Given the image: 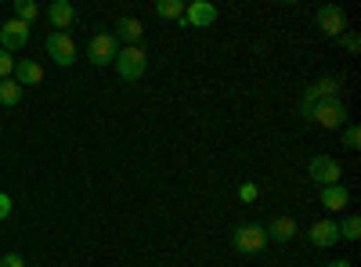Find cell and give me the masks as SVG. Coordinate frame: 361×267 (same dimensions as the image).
Masks as SVG:
<instances>
[{
	"mask_svg": "<svg viewBox=\"0 0 361 267\" xmlns=\"http://www.w3.org/2000/svg\"><path fill=\"white\" fill-rule=\"evenodd\" d=\"M25 44H29V25H25V22L8 18L4 25H0V51L15 54V51H22Z\"/></svg>",
	"mask_w": 361,
	"mask_h": 267,
	"instance_id": "obj_9",
	"label": "cell"
},
{
	"mask_svg": "<svg viewBox=\"0 0 361 267\" xmlns=\"http://www.w3.org/2000/svg\"><path fill=\"white\" fill-rule=\"evenodd\" d=\"M44 15H47V22L54 25V33H69V25L76 22V8L69 4V0H54Z\"/></svg>",
	"mask_w": 361,
	"mask_h": 267,
	"instance_id": "obj_12",
	"label": "cell"
},
{
	"mask_svg": "<svg viewBox=\"0 0 361 267\" xmlns=\"http://www.w3.org/2000/svg\"><path fill=\"white\" fill-rule=\"evenodd\" d=\"M325 267H350V260H329Z\"/></svg>",
	"mask_w": 361,
	"mask_h": 267,
	"instance_id": "obj_27",
	"label": "cell"
},
{
	"mask_svg": "<svg viewBox=\"0 0 361 267\" xmlns=\"http://www.w3.org/2000/svg\"><path fill=\"white\" fill-rule=\"evenodd\" d=\"M340 76H322L318 83H311L307 91H304V98H300V112L304 116H311V108L318 105V101H329V98H340Z\"/></svg>",
	"mask_w": 361,
	"mask_h": 267,
	"instance_id": "obj_3",
	"label": "cell"
},
{
	"mask_svg": "<svg viewBox=\"0 0 361 267\" xmlns=\"http://www.w3.org/2000/svg\"><path fill=\"white\" fill-rule=\"evenodd\" d=\"M47 54H51V62L54 66H62V69H69L73 62H76V44H73V37L69 33H51L47 37Z\"/></svg>",
	"mask_w": 361,
	"mask_h": 267,
	"instance_id": "obj_7",
	"label": "cell"
},
{
	"mask_svg": "<svg viewBox=\"0 0 361 267\" xmlns=\"http://www.w3.org/2000/svg\"><path fill=\"white\" fill-rule=\"evenodd\" d=\"M112 37H116V44L123 40L127 47H141L145 25H141V18H130V15H127V18H119V22H116V33H112Z\"/></svg>",
	"mask_w": 361,
	"mask_h": 267,
	"instance_id": "obj_14",
	"label": "cell"
},
{
	"mask_svg": "<svg viewBox=\"0 0 361 267\" xmlns=\"http://www.w3.org/2000/svg\"><path fill=\"white\" fill-rule=\"evenodd\" d=\"M11 210H15L11 195H8V192H0V221H8V217H11Z\"/></svg>",
	"mask_w": 361,
	"mask_h": 267,
	"instance_id": "obj_24",
	"label": "cell"
},
{
	"mask_svg": "<svg viewBox=\"0 0 361 267\" xmlns=\"http://www.w3.org/2000/svg\"><path fill=\"white\" fill-rule=\"evenodd\" d=\"M214 22H217V8L209 4V0H192V4H185V18H180L185 29H206Z\"/></svg>",
	"mask_w": 361,
	"mask_h": 267,
	"instance_id": "obj_8",
	"label": "cell"
},
{
	"mask_svg": "<svg viewBox=\"0 0 361 267\" xmlns=\"http://www.w3.org/2000/svg\"><path fill=\"white\" fill-rule=\"evenodd\" d=\"M116 73H119V80H127V83H134V80H141L145 76V69H148V54L141 51V47H119V54H116Z\"/></svg>",
	"mask_w": 361,
	"mask_h": 267,
	"instance_id": "obj_2",
	"label": "cell"
},
{
	"mask_svg": "<svg viewBox=\"0 0 361 267\" xmlns=\"http://www.w3.org/2000/svg\"><path fill=\"white\" fill-rule=\"evenodd\" d=\"M11 73H15V58L8 51H0V80H11Z\"/></svg>",
	"mask_w": 361,
	"mask_h": 267,
	"instance_id": "obj_22",
	"label": "cell"
},
{
	"mask_svg": "<svg viewBox=\"0 0 361 267\" xmlns=\"http://www.w3.org/2000/svg\"><path fill=\"white\" fill-rule=\"evenodd\" d=\"M40 15H44V8L37 4V0H15V18H18V22L29 25V22H37Z\"/></svg>",
	"mask_w": 361,
	"mask_h": 267,
	"instance_id": "obj_17",
	"label": "cell"
},
{
	"mask_svg": "<svg viewBox=\"0 0 361 267\" xmlns=\"http://www.w3.org/2000/svg\"><path fill=\"white\" fill-rule=\"evenodd\" d=\"M340 239H343V242H357V239H361V221H357V217H347V221L340 224Z\"/></svg>",
	"mask_w": 361,
	"mask_h": 267,
	"instance_id": "obj_20",
	"label": "cell"
},
{
	"mask_svg": "<svg viewBox=\"0 0 361 267\" xmlns=\"http://www.w3.org/2000/svg\"><path fill=\"white\" fill-rule=\"evenodd\" d=\"M340 163L333 159V156H314L311 163H307V177H311V185H318V188H325V185H340Z\"/></svg>",
	"mask_w": 361,
	"mask_h": 267,
	"instance_id": "obj_6",
	"label": "cell"
},
{
	"mask_svg": "<svg viewBox=\"0 0 361 267\" xmlns=\"http://www.w3.org/2000/svg\"><path fill=\"white\" fill-rule=\"evenodd\" d=\"M11 80L22 87H37L40 80H44V66L40 62H33V58H22V62H15V73H11Z\"/></svg>",
	"mask_w": 361,
	"mask_h": 267,
	"instance_id": "obj_13",
	"label": "cell"
},
{
	"mask_svg": "<svg viewBox=\"0 0 361 267\" xmlns=\"http://www.w3.org/2000/svg\"><path fill=\"white\" fill-rule=\"evenodd\" d=\"M0 267H25V260H22L18 253H8L4 260H0Z\"/></svg>",
	"mask_w": 361,
	"mask_h": 267,
	"instance_id": "obj_26",
	"label": "cell"
},
{
	"mask_svg": "<svg viewBox=\"0 0 361 267\" xmlns=\"http://www.w3.org/2000/svg\"><path fill=\"white\" fill-rule=\"evenodd\" d=\"M318 199H322L325 210H333V213H340V210H347V206H350V192L343 185H325L318 192Z\"/></svg>",
	"mask_w": 361,
	"mask_h": 267,
	"instance_id": "obj_15",
	"label": "cell"
},
{
	"mask_svg": "<svg viewBox=\"0 0 361 267\" xmlns=\"http://www.w3.org/2000/svg\"><path fill=\"white\" fill-rule=\"evenodd\" d=\"M264 231H267V242H271V239H275V242H289L293 235H296V221H293V217H275Z\"/></svg>",
	"mask_w": 361,
	"mask_h": 267,
	"instance_id": "obj_16",
	"label": "cell"
},
{
	"mask_svg": "<svg viewBox=\"0 0 361 267\" xmlns=\"http://www.w3.org/2000/svg\"><path fill=\"white\" fill-rule=\"evenodd\" d=\"M340 40H343V47H347L350 54H357V51H361V37H357V33H343Z\"/></svg>",
	"mask_w": 361,
	"mask_h": 267,
	"instance_id": "obj_25",
	"label": "cell"
},
{
	"mask_svg": "<svg viewBox=\"0 0 361 267\" xmlns=\"http://www.w3.org/2000/svg\"><path fill=\"white\" fill-rule=\"evenodd\" d=\"M307 239H311V246H314V249H329V246H336V242H340V221H318V224H311Z\"/></svg>",
	"mask_w": 361,
	"mask_h": 267,
	"instance_id": "obj_11",
	"label": "cell"
},
{
	"mask_svg": "<svg viewBox=\"0 0 361 267\" xmlns=\"http://www.w3.org/2000/svg\"><path fill=\"white\" fill-rule=\"evenodd\" d=\"M22 101V87L15 80H0V105L4 108H15Z\"/></svg>",
	"mask_w": 361,
	"mask_h": 267,
	"instance_id": "obj_18",
	"label": "cell"
},
{
	"mask_svg": "<svg viewBox=\"0 0 361 267\" xmlns=\"http://www.w3.org/2000/svg\"><path fill=\"white\" fill-rule=\"evenodd\" d=\"M307 120L322 123L325 130H340V127L347 123V108H343V101H340V98H329V101H318V105L311 108Z\"/></svg>",
	"mask_w": 361,
	"mask_h": 267,
	"instance_id": "obj_5",
	"label": "cell"
},
{
	"mask_svg": "<svg viewBox=\"0 0 361 267\" xmlns=\"http://www.w3.org/2000/svg\"><path fill=\"white\" fill-rule=\"evenodd\" d=\"M116 54H119V44L112 33H94L87 44V62L90 66H98V69H109L116 62Z\"/></svg>",
	"mask_w": 361,
	"mask_h": 267,
	"instance_id": "obj_4",
	"label": "cell"
},
{
	"mask_svg": "<svg viewBox=\"0 0 361 267\" xmlns=\"http://www.w3.org/2000/svg\"><path fill=\"white\" fill-rule=\"evenodd\" d=\"M260 195V188L253 185V181H246V185H238V199H243V202H253Z\"/></svg>",
	"mask_w": 361,
	"mask_h": 267,
	"instance_id": "obj_23",
	"label": "cell"
},
{
	"mask_svg": "<svg viewBox=\"0 0 361 267\" xmlns=\"http://www.w3.org/2000/svg\"><path fill=\"white\" fill-rule=\"evenodd\" d=\"M343 148H350V152H357V148H361V127H347L343 130Z\"/></svg>",
	"mask_w": 361,
	"mask_h": 267,
	"instance_id": "obj_21",
	"label": "cell"
},
{
	"mask_svg": "<svg viewBox=\"0 0 361 267\" xmlns=\"http://www.w3.org/2000/svg\"><path fill=\"white\" fill-rule=\"evenodd\" d=\"M318 29L325 37H343L347 33V15L340 4H322L318 8Z\"/></svg>",
	"mask_w": 361,
	"mask_h": 267,
	"instance_id": "obj_10",
	"label": "cell"
},
{
	"mask_svg": "<svg viewBox=\"0 0 361 267\" xmlns=\"http://www.w3.org/2000/svg\"><path fill=\"white\" fill-rule=\"evenodd\" d=\"M264 246H267V231H264V224H238V228L231 231V249H235V253L257 256Z\"/></svg>",
	"mask_w": 361,
	"mask_h": 267,
	"instance_id": "obj_1",
	"label": "cell"
},
{
	"mask_svg": "<svg viewBox=\"0 0 361 267\" xmlns=\"http://www.w3.org/2000/svg\"><path fill=\"white\" fill-rule=\"evenodd\" d=\"M156 15L159 18H170V22H180V18H185V4H180V0H159Z\"/></svg>",
	"mask_w": 361,
	"mask_h": 267,
	"instance_id": "obj_19",
	"label": "cell"
}]
</instances>
